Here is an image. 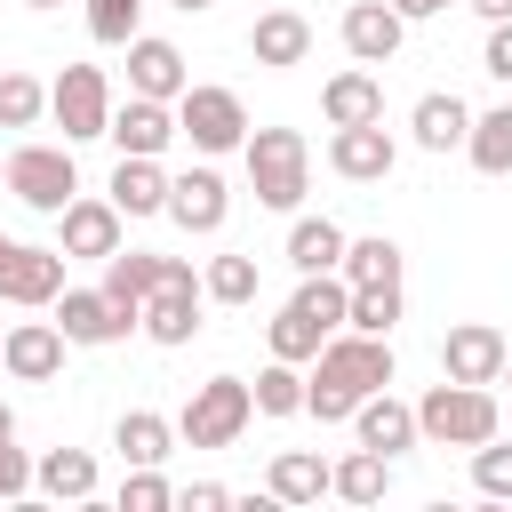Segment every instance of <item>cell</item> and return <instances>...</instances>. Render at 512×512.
I'll return each mask as SVG.
<instances>
[{"mask_svg":"<svg viewBox=\"0 0 512 512\" xmlns=\"http://www.w3.org/2000/svg\"><path fill=\"white\" fill-rule=\"evenodd\" d=\"M336 32H344V56H352V64H392L400 40H408V16H400L392 0H352Z\"/></svg>","mask_w":512,"mask_h":512,"instance_id":"5bb4252c","label":"cell"},{"mask_svg":"<svg viewBox=\"0 0 512 512\" xmlns=\"http://www.w3.org/2000/svg\"><path fill=\"white\" fill-rule=\"evenodd\" d=\"M480 72L512 88V16H504V24H488V48H480Z\"/></svg>","mask_w":512,"mask_h":512,"instance_id":"60d3db41","label":"cell"},{"mask_svg":"<svg viewBox=\"0 0 512 512\" xmlns=\"http://www.w3.org/2000/svg\"><path fill=\"white\" fill-rule=\"evenodd\" d=\"M200 304H208V288H200V272L192 264H176L152 296H144V344H160V352H176V344H192L200 336Z\"/></svg>","mask_w":512,"mask_h":512,"instance_id":"ba28073f","label":"cell"},{"mask_svg":"<svg viewBox=\"0 0 512 512\" xmlns=\"http://www.w3.org/2000/svg\"><path fill=\"white\" fill-rule=\"evenodd\" d=\"M328 496H344V504H384L392 496V456L384 448H352L344 464H336V488Z\"/></svg>","mask_w":512,"mask_h":512,"instance_id":"4dcf8cb0","label":"cell"},{"mask_svg":"<svg viewBox=\"0 0 512 512\" xmlns=\"http://www.w3.org/2000/svg\"><path fill=\"white\" fill-rule=\"evenodd\" d=\"M496 424H504V408H496L488 384L440 376V384L416 400V432H424L432 448H480V440H496Z\"/></svg>","mask_w":512,"mask_h":512,"instance_id":"3957f363","label":"cell"},{"mask_svg":"<svg viewBox=\"0 0 512 512\" xmlns=\"http://www.w3.org/2000/svg\"><path fill=\"white\" fill-rule=\"evenodd\" d=\"M56 328H64L72 344H120V336H136V312L112 304L104 288H64V296H56Z\"/></svg>","mask_w":512,"mask_h":512,"instance_id":"2e32d148","label":"cell"},{"mask_svg":"<svg viewBox=\"0 0 512 512\" xmlns=\"http://www.w3.org/2000/svg\"><path fill=\"white\" fill-rule=\"evenodd\" d=\"M120 232H128V216L112 208V192H104V200L72 192V200L56 208V248H64V256H88V264H104V256H120V248H128Z\"/></svg>","mask_w":512,"mask_h":512,"instance_id":"9c48e42d","label":"cell"},{"mask_svg":"<svg viewBox=\"0 0 512 512\" xmlns=\"http://www.w3.org/2000/svg\"><path fill=\"white\" fill-rule=\"evenodd\" d=\"M472 488L496 496V504H512V448H504V440H480V448H472Z\"/></svg>","mask_w":512,"mask_h":512,"instance_id":"f35d334b","label":"cell"},{"mask_svg":"<svg viewBox=\"0 0 512 512\" xmlns=\"http://www.w3.org/2000/svg\"><path fill=\"white\" fill-rule=\"evenodd\" d=\"M8 192H16L32 216H56V208L80 192L72 144H16V152H8Z\"/></svg>","mask_w":512,"mask_h":512,"instance_id":"52a82bcc","label":"cell"},{"mask_svg":"<svg viewBox=\"0 0 512 512\" xmlns=\"http://www.w3.org/2000/svg\"><path fill=\"white\" fill-rule=\"evenodd\" d=\"M184 88H192L184 48L160 40V32H136V40H128V96H160V104H176Z\"/></svg>","mask_w":512,"mask_h":512,"instance_id":"e0dca14e","label":"cell"},{"mask_svg":"<svg viewBox=\"0 0 512 512\" xmlns=\"http://www.w3.org/2000/svg\"><path fill=\"white\" fill-rule=\"evenodd\" d=\"M40 112H48V88H40L32 72L8 64V72H0V128H32Z\"/></svg>","mask_w":512,"mask_h":512,"instance_id":"d590c367","label":"cell"},{"mask_svg":"<svg viewBox=\"0 0 512 512\" xmlns=\"http://www.w3.org/2000/svg\"><path fill=\"white\" fill-rule=\"evenodd\" d=\"M328 488H336V464L312 456V448H280L272 472H264V496H272V504H320Z\"/></svg>","mask_w":512,"mask_h":512,"instance_id":"603a6c76","label":"cell"},{"mask_svg":"<svg viewBox=\"0 0 512 512\" xmlns=\"http://www.w3.org/2000/svg\"><path fill=\"white\" fill-rule=\"evenodd\" d=\"M240 160H248V192H256V208H280V216L304 208V192H312V144H304L296 128H248Z\"/></svg>","mask_w":512,"mask_h":512,"instance_id":"7a4b0ae2","label":"cell"},{"mask_svg":"<svg viewBox=\"0 0 512 512\" xmlns=\"http://www.w3.org/2000/svg\"><path fill=\"white\" fill-rule=\"evenodd\" d=\"M200 288H208V304H256V256H208Z\"/></svg>","mask_w":512,"mask_h":512,"instance_id":"e575fe53","label":"cell"},{"mask_svg":"<svg viewBox=\"0 0 512 512\" xmlns=\"http://www.w3.org/2000/svg\"><path fill=\"white\" fill-rule=\"evenodd\" d=\"M0 432H16V408H8V400H0Z\"/></svg>","mask_w":512,"mask_h":512,"instance_id":"bcb514c9","label":"cell"},{"mask_svg":"<svg viewBox=\"0 0 512 512\" xmlns=\"http://www.w3.org/2000/svg\"><path fill=\"white\" fill-rule=\"evenodd\" d=\"M248 392H256V416H304V368L296 360H264Z\"/></svg>","mask_w":512,"mask_h":512,"instance_id":"d6a6232c","label":"cell"},{"mask_svg":"<svg viewBox=\"0 0 512 512\" xmlns=\"http://www.w3.org/2000/svg\"><path fill=\"white\" fill-rule=\"evenodd\" d=\"M464 160H472L480 176H512V104H496V112H472Z\"/></svg>","mask_w":512,"mask_h":512,"instance_id":"1f68e13d","label":"cell"},{"mask_svg":"<svg viewBox=\"0 0 512 512\" xmlns=\"http://www.w3.org/2000/svg\"><path fill=\"white\" fill-rule=\"evenodd\" d=\"M464 8H472V16H488V24H504V16H512V0H464Z\"/></svg>","mask_w":512,"mask_h":512,"instance_id":"ee69618b","label":"cell"},{"mask_svg":"<svg viewBox=\"0 0 512 512\" xmlns=\"http://www.w3.org/2000/svg\"><path fill=\"white\" fill-rule=\"evenodd\" d=\"M64 352H72V336H64L56 320H16V328L0 336V368H8L16 384H56V376H64Z\"/></svg>","mask_w":512,"mask_h":512,"instance_id":"8fae6325","label":"cell"},{"mask_svg":"<svg viewBox=\"0 0 512 512\" xmlns=\"http://www.w3.org/2000/svg\"><path fill=\"white\" fill-rule=\"evenodd\" d=\"M16 496H32V456L16 448V432H0V504H16Z\"/></svg>","mask_w":512,"mask_h":512,"instance_id":"ab89813d","label":"cell"},{"mask_svg":"<svg viewBox=\"0 0 512 512\" xmlns=\"http://www.w3.org/2000/svg\"><path fill=\"white\" fill-rule=\"evenodd\" d=\"M248 56H256L264 72H296V64L312 56V24H304L296 8H264V16L248 24Z\"/></svg>","mask_w":512,"mask_h":512,"instance_id":"d6986e66","label":"cell"},{"mask_svg":"<svg viewBox=\"0 0 512 512\" xmlns=\"http://www.w3.org/2000/svg\"><path fill=\"white\" fill-rule=\"evenodd\" d=\"M136 16H144V0H88V40L96 48H128Z\"/></svg>","mask_w":512,"mask_h":512,"instance_id":"8d00e7d4","label":"cell"},{"mask_svg":"<svg viewBox=\"0 0 512 512\" xmlns=\"http://www.w3.org/2000/svg\"><path fill=\"white\" fill-rule=\"evenodd\" d=\"M176 504V488L160 480V464H128V480H120V512H168Z\"/></svg>","mask_w":512,"mask_h":512,"instance_id":"74e56055","label":"cell"},{"mask_svg":"<svg viewBox=\"0 0 512 512\" xmlns=\"http://www.w3.org/2000/svg\"><path fill=\"white\" fill-rule=\"evenodd\" d=\"M248 424H256L248 376H208V384H192V400H184V416H176V440H184V448H232Z\"/></svg>","mask_w":512,"mask_h":512,"instance_id":"277c9868","label":"cell"},{"mask_svg":"<svg viewBox=\"0 0 512 512\" xmlns=\"http://www.w3.org/2000/svg\"><path fill=\"white\" fill-rule=\"evenodd\" d=\"M168 184H176V176H168L160 160H144V152H120L104 192H112V208H120V216H168Z\"/></svg>","mask_w":512,"mask_h":512,"instance_id":"44dd1931","label":"cell"},{"mask_svg":"<svg viewBox=\"0 0 512 512\" xmlns=\"http://www.w3.org/2000/svg\"><path fill=\"white\" fill-rule=\"evenodd\" d=\"M32 488H40L48 504H96V456H88V448H48V456L32 464Z\"/></svg>","mask_w":512,"mask_h":512,"instance_id":"d4e9b609","label":"cell"},{"mask_svg":"<svg viewBox=\"0 0 512 512\" xmlns=\"http://www.w3.org/2000/svg\"><path fill=\"white\" fill-rule=\"evenodd\" d=\"M168 8H184V16H200V8H216V0H168Z\"/></svg>","mask_w":512,"mask_h":512,"instance_id":"f6af8a7d","label":"cell"},{"mask_svg":"<svg viewBox=\"0 0 512 512\" xmlns=\"http://www.w3.org/2000/svg\"><path fill=\"white\" fill-rule=\"evenodd\" d=\"M8 256H16V240H8V232H0V272H8Z\"/></svg>","mask_w":512,"mask_h":512,"instance_id":"7dc6e473","label":"cell"},{"mask_svg":"<svg viewBox=\"0 0 512 512\" xmlns=\"http://www.w3.org/2000/svg\"><path fill=\"white\" fill-rule=\"evenodd\" d=\"M176 128H184V144H192L200 160H216V152H240V144H248V104H240L232 88L200 80V88L176 96Z\"/></svg>","mask_w":512,"mask_h":512,"instance_id":"5b68a950","label":"cell"},{"mask_svg":"<svg viewBox=\"0 0 512 512\" xmlns=\"http://www.w3.org/2000/svg\"><path fill=\"white\" fill-rule=\"evenodd\" d=\"M328 336H336V328H328L320 312H304L296 296H288V304L272 312V328H264V344H272V360H296V368H312V352H320Z\"/></svg>","mask_w":512,"mask_h":512,"instance_id":"4316f807","label":"cell"},{"mask_svg":"<svg viewBox=\"0 0 512 512\" xmlns=\"http://www.w3.org/2000/svg\"><path fill=\"white\" fill-rule=\"evenodd\" d=\"M24 8H64V0H24Z\"/></svg>","mask_w":512,"mask_h":512,"instance_id":"c3c4849f","label":"cell"},{"mask_svg":"<svg viewBox=\"0 0 512 512\" xmlns=\"http://www.w3.org/2000/svg\"><path fill=\"white\" fill-rule=\"evenodd\" d=\"M392 384V336H360V328H336L320 352H312V376H304V416L320 424H352V408L368 392Z\"/></svg>","mask_w":512,"mask_h":512,"instance_id":"6da1fadb","label":"cell"},{"mask_svg":"<svg viewBox=\"0 0 512 512\" xmlns=\"http://www.w3.org/2000/svg\"><path fill=\"white\" fill-rule=\"evenodd\" d=\"M176 504H184V512H224L232 488H224V480H192V488H176Z\"/></svg>","mask_w":512,"mask_h":512,"instance_id":"b9f144b4","label":"cell"},{"mask_svg":"<svg viewBox=\"0 0 512 512\" xmlns=\"http://www.w3.org/2000/svg\"><path fill=\"white\" fill-rule=\"evenodd\" d=\"M504 352H512L504 328H488V320H456V328L440 336V376H456V384H504Z\"/></svg>","mask_w":512,"mask_h":512,"instance_id":"30bf717a","label":"cell"},{"mask_svg":"<svg viewBox=\"0 0 512 512\" xmlns=\"http://www.w3.org/2000/svg\"><path fill=\"white\" fill-rule=\"evenodd\" d=\"M120 152H144V160H160L184 128H176V104H160V96H128V104H112V128H104Z\"/></svg>","mask_w":512,"mask_h":512,"instance_id":"ac0fdd59","label":"cell"},{"mask_svg":"<svg viewBox=\"0 0 512 512\" xmlns=\"http://www.w3.org/2000/svg\"><path fill=\"white\" fill-rule=\"evenodd\" d=\"M408 136H416V152H464V136H472V104H464L456 88H432V96H416Z\"/></svg>","mask_w":512,"mask_h":512,"instance_id":"ffe728a7","label":"cell"},{"mask_svg":"<svg viewBox=\"0 0 512 512\" xmlns=\"http://www.w3.org/2000/svg\"><path fill=\"white\" fill-rule=\"evenodd\" d=\"M504 384H512V352H504Z\"/></svg>","mask_w":512,"mask_h":512,"instance_id":"681fc988","label":"cell"},{"mask_svg":"<svg viewBox=\"0 0 512 512\" xmlns=\"http://www.w3.org/2000/svg\"><path fill=\"white\" fill-rule=\"evenodd\" d=\"M352 440H360V448L400 456V448H416L424 432H416V408H408V400H392V384H384V392H368V400L352 408Z\"/></svg>","mask_w":512,"mask_h":512,"instance_id":"7402d4cb","label":"cell"},{"mask_svg":"<svg viewBox=\"0 0 512 512\" xmlns=\"http://www.w3.org/2000/svg\"><path fill=\"white\" fill-rule=\"evenodd\" d=\"M400 264H408L400 240H392V232H368V240H344V264H336V272H344L352 288H384V280H400Z\"/></svg>","mask_w":512,"mask_h":512,"instance_id":"f546056e","label":"cell"},{"mask_svg":"<svg viewBox=\"0 0 512 512\" xmlns=\"http://www.w3.org/2000/svg\"><path fill=\"white\" fill-rule=\"evenodd\" d=\"M320 120H328V128L384 120V80H376V72H336V80L320 88Z\"/></svg>","mask_w":512,"mask_h":512,"instance_id":"484cf974","label":"cell"},{"mask_svg":"<svg viewBox=\"0 0 512 512\" xmlns=\"http://www.w3.org/2000/svg\"><path fill=\"white\" fill-rule=\"evenodd\" d=\"M112 448H120V464H168L176 424H168L160 408H128V416L112 424Z\"/></svg>","mask_w":512,"mask_h":512,"instance_id":"83f0119b","label":"cell"},{"mask_svg":"<svg viewBox=\"0 0 512 512\" xmlns=\"http://www.w3.org/2000/svg\"><path fill=\"white\" fill-rule=\"evenodd\" d=\"M48 112H56L64 144L104 136V128H112V80H104V64H64V72L48 80Z\"/></svg>","mask_w":512,"mask_h":512,"instance_id":"8992f818","label":"cell"},{"mask_svg":"<svg viewBox=\"0 0 512 512\" xmlns=\"http://www.w3.org/2000/svg\"><path fill=\"white\" fill-rule=\"evenodd\" d=\"M400 280H384V288H352V312H344V328H360V336H392L400 328Z\"/></svg>","mask_w":512,"mask_h":512,"instance_id":"836d02e7","label":"cell"},{"mask_svg":"<svg viewBox=\"0 0 512 512\" xmlns=\"http://www.w3.org/2000/svg\"><path fill=\"white\" fill-rule=\"evenodd\" d=\"M224 216H232V184H224L208 160L168 184V224H176V232H200V240H208V232H224Z\"/></svg>","mask_w":512,"mask_h":512,"instance_id":"7c38bea8","label":"cell"},{"mask_svg":"<svg viewBox=\"0 0 512 512\" xmlns=\"http://www.w3.org/2000/svg\"><path fill=\"white\" fill-rule=\"evenodd\" d=\"M392 8H400V16H408V24H424V16H448V8H456V0H392Z\"/></svg>","mask_w":512,"mask_h":512,"instance_id":"7bdbcfd3","label":"cell"},{"mask_svg":"<svg viewBox=\"0 0 512 512\" xmlns=\"http://www.w3.org/2000/svg\"><path fill=\"white\" fill-rule=\"evenodd\" d=\"M64 248H24L16 240V256H8V272H0V304H16V312H48L56 296H64Z\"/></svg>","mask_w":512,"mask_h":512,"instance_id":"4fadbf2b","label":"cell"},{"mask_svg":"<svg viewBox=\"0 0 512 512\" xmlns=\"http://www.w3.org/2000/svg\"><path fill=\"white\" fill-rule=\"evenodd\" d=\"M328 168H336L344 184H384V176L400 168V144L384 136V120H360V128H336V136H328Z\"/></svg>","mask_w":512,"mask_h":512,"instance_id":"9a60e30c","label":"cell"},{"mask_svg":"<svg viewBox=\"0 0 512 512\" xmlns=\"http://www.w3.org/2000/svg\"><path fill=\"white\" fill-rule=\"evenodd\" d=\"M168 264H176V256H152V248H120V256H104V296H112V304H128V312H136V328H144V296L168 280Z\"/></svg>","mask_w":512,"mask_h":512,"instance_id":"cb8c5ba5","label":"cell"},{"mask_svg":"<svg viewBox=\"0 0 512 512\" xmlns=\"http://www.w3.org/2000/svg\"><path fill=\"white\" fill-rule=\"evenodd\" d=\"M288 264L296 272H336L344 264V224L336 216H296L288 224Z\"/></svg>","mask_w":512,"mask_h":512,"instance_id":"f1b7e54d","label":"cell"}]
</instances>
